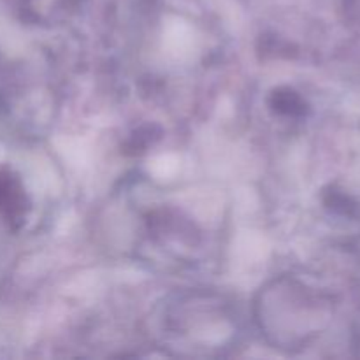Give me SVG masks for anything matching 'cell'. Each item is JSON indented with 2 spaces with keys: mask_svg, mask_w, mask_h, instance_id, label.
Returning <instances> with one entry per match:
<instances>
[{
  "mask_svg": "<svg viewBox=\"0 0 360 360\" xmlns=\"http://www.w3.org/2000/svg\"><path fill=\"white\" fill-rule=\"evenodd\" d=\"M273 108L281 115L288 116H299L306 111V104L302 98L295 94L294 90H276L273 94V101H271Z\"/></svg>",
  "mask_w": 360,
  "mask_h": 360,
  "instance_id": "cell-1",
  "label": "cell"
}]
</instances>
